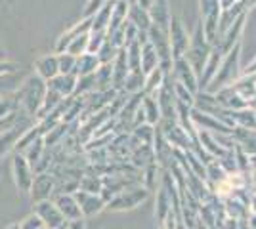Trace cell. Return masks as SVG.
<instances>
[{"instance_id": "9c48e42d", "label": "cell", "mask_w": 256, "mask_h": 229, "mask_svg": "<svg viewBox=\"0 0 256 229\" xmlns=\"http://www.w3.org/2000/svg\"><path fill=\"white\" fill-rule=\"evenodd\" d=\"M100 67V59H98V55H94L92 52L88 54L76 55V63H75V76H82V75H92V73H96V69Z\"/></svg>"}, {"instance_id": "e0dca14e", "label": "cell", "mask_w": 256, "mask_h": 229, "mask_svg": "<svg viewBox=\"0 0 256 229\" xmlns=\"http://www.w3.org/2000/svg\"><path fill=\"white\" fill-rule=\"evenodd\" d=\"M104 4H106V0H90L88 6H86V10H84V15L86 17H92L100 8H104Z\"/></svg>"}, {"instance_id": "ffe728a7", "label": "cell", "mask_w": 256, "mask_h": 229, "mask_svg": "<svg viewBox=\"0 0 256 229\" xmlns=\"http://www.w3.org/2000/svg\"><path fill=\"white\" fill-rule=\"evenodd\" d=\"M8 229H20V226L16 224V226H10V228H8Z\"/></svg>"}, {"instance_id": "52a82bcc", "label": "cell", "mask_w": 256, "mask_h": 229, "mask_svg": "<svg viewBox=\"0 0 256 229\" xmlns=\"http://www.w3.org/2000/svg\"><path fill=\"white\" fill-rule=\"evenodd\" d=\"M46 86L58 92L62 98H69L75 94V86H76V76L75 75H62L58 73L56 76H52L50 80H46Z\"/></svg>"}, {"instance_id": "9a60e30c", "label": "cell", "mask_w": 256, "mask_h": 229, "mask_svg": "<svg viewBox=\"0 0 256 229\" xmlns=\"http://www.w3.org/2000/svg\"><path fill=\"white\" fill-rule=\"evenodd\" d=\"M75 63H76V57L67 52H62L58 55V67H60V73L62 75H73L75 73Z\"/></svg>"}, {"instance_id": "d6986e66", "label": "cell", "mask_w": 256, "mask_h": 229, "mask_svg": "<svg viewBox=\"0 0 256 229\" xmlns=\"http://www.w3.org/2000/svg\"><path fill=\"white\" fill-rule=\"evenodd\" d=\"M14 71H18V65H16V63L0 59V75H4V73H14Z\"/></svg>"}, {"instance_id": "277c9868", "label": "cell", "mask_w": 256, "mask_h": 229, "mask_svg": "<svg viewBox=\"0 0 256 229\" xmlns=\"http://www.w3.org/2000/svg\"><path fill=\"white\" fill-rule=\"evenodd\" d=\"M34 214L40 218L44 229H60V226L65 222V218L60 212V208L54 205L52 199L36 201L34 203Z\"/></svg>"}, {"instance_id": "8992f818", "label": "cell", "mask_w": 256, "mask_h": 229, "mask_svg": "<svg viewBox=\"0 0 256 229\" xmlns=\"http://www.w3.org/2000/svg\"><path fill=\"white\" fill-rule=\"evenodd\" d=\"M52 201H54V205L60 208V212H62V216H64L65 220L82 218L75 195H71V193H54Z\"/></svg>"}, {"instance_id": "5bb4252c", "label": "cell", "mask_w": 256, "mask_h": 229, "mask_svg": "<svg viewBox=\"0 0 256 229\" xmlns=\"http://www.w3.org/2000/svg\"><path fill=\"white\" fill-rule=\"evenodd\" d=\"M20 109V99H18V94H8V96H0V119L6 117L12 111Z\"/></svg>"}, {"instance_id": "6da1fadb", "label": "cell", "mask_w": 256, "mask_h": 229, "mask_svg": "<svg viewBox=\"0 0 256 229\" xmlns=\"http://www.w3.org/2000/svg\"><path fill=\"white\" fill-rule=\"evenodd\" d=\"M46 80L40 78L38 75H32L29 78H25L22 82V86L16 90L18 99H20V107H22L27 115H31L36 119V113L42 105L44 94H46Z\"/></svg>"}, {"instance_id": "3957f363", "label": "cell", "mask_w": 256, "mask_h": 229, "mask_svg": "<svg viewBox=\"0 0 256 229\" xmlns=\"http://www.w3.org/2000/svg\"><path fill=\"white\" fill-rule=\"evenodd\" d=\"M12 174H14V182H16V187L20 189V193H29L31 191L34 170L22 153H16L14 159H12Z\"/></svg>"}, {"instance_id": "ba28073f", "label": "cell", "mask_w": 256, "mask_h": 229, "mask_svg": "<svg viewBox=\"0 0 256 229\" xmlns=\"http://www.w3.org/2000/svg\"><path fill=\"white\" fill-rule=\"evenodd\" d=\"M75 199L80 208V214H84V216H92L102 208V201L96 195H92L90 191H76Z\"/></svg>"}, {"instance_id": "5b68a950", "label": "cell", "mask_w": 256, "mask_h": 229, "mask_svg": "<svg viewBox=\"0 0 256 229\" xmlns=\"http://www.w3.org/2000/svg\"><path fill=\"white\" fill-rule=\"evenodd\" d=\"M54 191H56V176L46 170V172H36L32 178V186H31V197L32 201H44V199H52Z\"/></svg>"}, {"instance_id": "7c38bea8", "label": "cell", "mask_w": 256, "mask_h": 229, "mask_svg": "<svg viewBox=\"0 0 256 229\" xmlns=\"http://www.w3.org/2000/svg\"><path fill=\"white\" fill-rule=\"evenodd\" d=\"M44 149H46V145H44V140L42 138H36L32 143H29L25 149L22 151V155L29 161V164L31 166H34V164L38 163V159L42 157V153H44Z\"/></svg>"}, {"instance_id": "4fadbf2b", "label": "cell", "mask_w": 256, "mask_h": 229, "mask_svg": "<svg viewBox=\"0 0 256 229\" xmlns=\"http://www.w3.org/2000/svg\"><path fill=\"white\" fill-rule=\"evenodd\" d=\"M90 31H86V33H80L76 34L75 38H71V42L67 44V48H65V52L71 55H80L84 54V52H88V36H90Z\"/></svg>"}, {"instance_id": "30bf717a", "label": "cell", "mask_w": 256, "mask_h": 229, "mask_svg": "<svg viewBox=\"0 0 256 229\" xmlns=\"http://www.w3.org/2000/svg\"><path fill=\"white\" fill-rule=\"evenodd\" d=\"M36 75L44 78V80H50L52 76H56L60 73V67H58V55H44L36 61Z\"/></svg>"}, {"instance_id": "44dd1931", "label": "cell", "mask_w": 256, "mask_h": 229, "mask_svg": "<svg viewBox=\"0 0 256 229\" xmlns=\"http://www.w3.org/2000/svg\"><path fill=\"white\" fill-rule=\"evenodd\" d=\"M0 59H4V55H2V50H0Z\"/></svg>"}, {"instance_id": "ac0fdd59", "label": "cell", "mask_w": 256, "mask_h": 229, "mask_svg": "<svg viewBox=\"0 0 256 229\" xmlns=\"http://www.w3.org/2000/svg\"><path fill=\"white\" fill-rule=\"evenodd\" d=\"M60 229H84V226H82V220H80V218L65 220L64 224L60 226Z\"/></svg>"}, {"instance_id": "2e32d148", "label": "cell", "mask_w": 256, "mask_h": 229, "mask_svg": "<svg viewBox=\"0 0 256 229\" xmlns=\"http://www.w3.org/2000/svg\"><path fill=\"white\" fill-rule=\"evenodd\" d=\"M20 226V229H44L42 222H40V218L32 212L31 216H27V218L23 220L22 224H18Z\"/></svg>"}, {"instance_id": "7a4b0ae2", "label": "cell", "mask_w": 256, "mask_h": 229, "mask_svg": "<svg viewBox=\"0 0 256 229\" xmlns=\"http://www.w3.org/2000/svg\"><path fill=\"white\" fill-rule=\"evenodd\" d=\"M34 122H36V119L31 117V115H27V113L23 111L22 119L18 120V124L12 126L10 130H6L0 134V159H2L4 155H8L10 151L16 149V145H18V142H20V138L31 128Z\"/></svg>"}, {"instance_id": "8fae6325", "label": "cell", "mask_w": 256, "mask_h": 229, "mask_svg": "<svg viewBox=\"0 0 256 229\" xmlns=\"http://www.w3.org/2000/svg\"><path fill=\"white\" fill-rule=\"evenodd\" d=\"M22 82H23V80H22V76L18 75V71L0 75V96L14 94L18 88L22 86Z\"/></svg>"}]
</instances>
